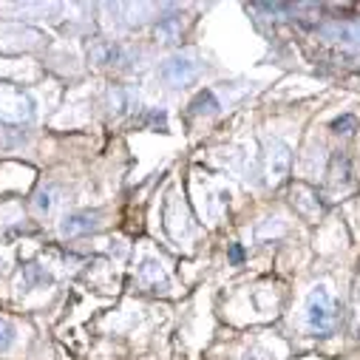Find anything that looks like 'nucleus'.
Returning <instances> with one entry per match:
<instances>
[{"instance_id":"1","label":"nucleus","mask_w":360,"mask_h":360,"mask_svg":"<svg viewBox=\"0 0 360 360\" xmlns=\"http://www.w3.org/2000/svg\"><path fill=\"white\" fill-rule=\"evenodd\" d=\"M304 318H307V326L312 332H318V335H329L332 332V326H335V301H332V292L323 284H318L309 292Z\"/></svg>"},{"instance_id":"2","label":"nucleus","mask_w":360,"mask_h":360,"mask_svg":"<svg viewBox=\"0 0 360 360\" xmlns=\"http://www.w3.org/2000/svg\"><path fill=\"white\" fill-rule=\"evenodd\" d=\"M159 77H162L167 85H173V88L188 85V82H193V79L199 77V63H196L193 57H188V54H173V57H167V60L162 63Z\"/></svg>"},{"instance_id":"3","label":"nucleus","mask_w":360,"mask_h":360,"mask_svg":"<svg viewBox=\"0 0 360 360\" xmlns=\"http://www.w3.org/2000/svg\"><path fill=\"white\" fill-rule=\"evenodd\" d=\"M290 165H292V150L287 142L281 139H273L269 142V150H266V176H269V185H281L287 173H290Z\"/></svg>"},{"instance_id":"4","label":"nucleus","mask_w":360,"mask_h":360,"mask_svg":"<svg viewBox=\"0 0 360 360\" xmlns=\"http://www.w3.org/2000/svg\"><path fill=\"white\" fill-rule=\"evenodd\" d=\"M136 281H139L142 290H150V292H165L167 290V276H165L162 264L153 255L139 258V264H136Z\"/></svg>"},{"instance_id":"5","label":"nucleus","mask_w":360,"mask_h":360,"mask_svg":"<svg viewBox=\"0 0 360 360\" xmlns=\"http://www.w3.org/2000/svg\"><path fill=\"white\" fill-rule=\"evenodd\" d=\"M100 224V213H91V210H79V213H68L63 221H60V236L63 238H77V236H85L97 230Z\"/></svg>"},{"instance_id":"6","label":"nucleus","mask_w":360,"mask_h":360,"mask_svg":"<svg viewBox=\"0 0 360 360\" xmlns=\"http://www.w3.org/2000/svg\"><path fill=\"white\" fill-rule=\"evenodd\" d=\"M88 57H91V63H97V65H117L122 60V51H120V46H114L108 40H97L91 49H88Z\"/></svg>"},{"instance_id":"7","label":"nucleus","mask_w":360,"mask_h":360,"mask_svg":"<svg viewBox=\"0 0 360 360\" xmlns=\"http://www.w3.org/2000/svg\"><path fill=\"white\" fill-rule=\"evenodd\" d=\"M51 284V276L40 264H29L23 266V276H20V290H43Z\"/></svg>"},{"instance_id":"8","label":"nucleus","mask_w":360,"mask_h":360,"mask_svg":"<svg viewBox=\"0 0 360 360\" xmlns=\"http://www.w3.org/2000/svg\"><path fill=\"white\" fill-rule=\"evenodd\" d=\"M54 205H57V188H43V191H37V196H34V210L37 213H51L54 210Z\"/></svg>"},{"instance_id":"9","label":"nucleus","mask_w":360,"mask_h":360,"mask_svg":"<svg viewBox=\"0 0 360 360\" xmlns=\"http://www.w3.org/2000/svg\"><path fill=\"white\" fill-rule=\"evenodd\" d=\"M216 108H219V103H216L213 91H199L196 100L191 103V111H193V114H213Z\"/></svg>"},{"instance_id":"10","label":"nucleus","mask_w":360,"mask_h":360,"mask_svg":"<svg viewBox=\"0 0 360 360\" xmlns=\"http://www.w3.org/2000/svg\"><path fill=\"white\" fill-rule=\"evenodd\" d=\"M15 338H18V329L12 321L0 318V352H9L15 346Z\"/></svg>"},{"instance_id":"11","label":"nucleus","mask_w":360,"mask_h":360,"mask_svg":"<svg viewBox=\"0 0 360 360\" xmlns=\"http://www.w3.org/2000/svg\"><path fill=\"white\" fill-rule=\"evenodd\" d=\"M136 105V100L128 94V91H111V111L114 114H125Z\"/></svg>"},{"instance_id":"12","label":"nucleus","mask_w":360,"mask_h":360,"mask_svg":"<svg viewBox=\"0 0 360 360\" xmlns=\"http://www.w3.org/2000/svg\"><path fill=\"white\" fill-rule=\"evenodd\" d=\"M179 29H182V26H179V20H176V18H167V20H162V23H159V34L165 37V43H173V40L179 37Z\"/></svg>"},{"instance_id":"13","label":"nucleus","mask_w":360,"mask_h":360,"mask_svg":"<svg viewBox=\"0 0 360 360\" xmlns=\"http://www.w3.org/2000/svg\"><path fill=\"white\" fill-rule=\"evenodd\" d=\"M332 131H335V134H352V131H357V117H352V114L338 117V120L332 122Z\"/></svg>"},{"instance_id":"14","label":"nucleus","mask_w":360,"mask_h":360,"mask_svg":"<svg viewBox=\"0 0 360 360\" xmlns=\"http://www.w3.org/2000/svg\"><path fill=\"white\" fill-rule=\"evenodd\" d=\"M241 258H244V250H241L238 244H233V250H230V261H233V264H241Z\"/></svg>"},{"instance_id":"15","label":"nucleus","mask_w":360,"mask_h":360,"mask_svg":"<svg viewBox=\"0 0 360 360\" xmlns=\"http://www.w3.org/2000/svg\"><path fill=\"white\" fill-rule=\"evenodd\" d=\"M349 37H354V40H360V23H357L354 29H349Z\"/></svg>"},{"instance_id":"16","label":"nucleus","mask_w":360,"mask_h":360,"mask_svg":"<svg viewBox=\"0 0 360 360\" xmlns=\"http://www.w3.org/2000/svg\"><path fill=\"white\" fill-rule=\"evenodd\" d=\"M0 266H4V258H0Z\"/></svg>"}]
</instances>
